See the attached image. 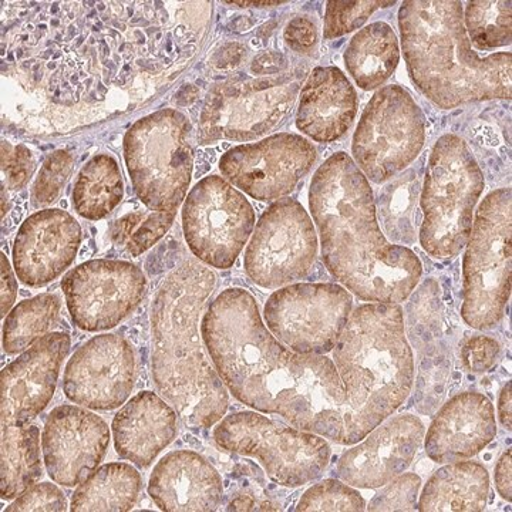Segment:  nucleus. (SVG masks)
<instances>
[{"mask_svg": "<svg viewBox=\"0 0 512 512\" xmlns=\"http://www.w3.org/2000/svg\"><path fill=\"white\" fill-rule=\"evenodd\" d=\"M163 2H70L40 6L10 29L6 62L30 113L55 130L106 119L148 99L168 74L178 76L202 30L200 10Z\"/></svg>", "mask_w": 512, "mask_h": 512, "instance_id": "nucleus-1", "label": "nucleus"}, {"mask_svg": "<svg viewBox=\"0 0 512 512\" xmlns=\"http://www.w3.org/2000/svg\"><path fill=\"white\" fill-rule=\"evenodd\" d=\"M201 335L222 383L239 402L349 446L348 394L335 363L282 345L251 293L221 292L205 312Z\"/></svg>", "mask_w": 512, "mask_h": 512, "instance_id": "nucleus-2", "label": "nucleus"}, {"mask_svg": "<svg viewBox=\"0 0 512 512\" xmlns=\"http://www.w3.org/2000/svg\"><path fill=\"white\" fill-rule=\"evenodd\" d=\"M309 207L323 262L343 288L375 303H400L412 295L423 274L419 256L384 237L369 180L349 154H333L320 165Z\"/></svg>", "mask_w": 512, "mask_h": 512, "instance_id": "nucleus-3", "label": "nucleus"}, {"mask_svg": "<svg viewBox=\"0 0 512 512\" xmlns=\"http://www.w3.org/2000/svg\"><path fill=\"white\" fill-rule=\"evenodd\" d=\"M215 285L210 268L188 259L165 278L151 311L154 384L184 423L197 429L215 426L229 406L200 336V316Z\"/></svg>", "mask_w": 512, "mask_h": 512, "instance_id": "nucleus-4", "label": "nucleus"}, {"mask_svg": "<svg viewBox=\"0 0 512 512\" xmlns=\"http://www.w3.org/2000/svg\"><path fill=\"white\" fill-rule=\"evenodd\" d=\"M407 70L427 99L444 110L474 101L511 99L512 55L481 56L464 28L463 3L409 0L399 10Z\"/></svg>", "mask_w": 512, "mask_h": 512, "instance_id": "nucleus-5", "label": "nucleus"}, {"mask_svg": "<svg viewBox=\"0 0 512 512\" xmlns=\"http://www.w3.org/2000/svg\"><path fill=\"white\" fill-rule=\"evenodd\" d=\"M348 394L349 446L393 416L412 393L414 359L399 303H365L332 350Z\"/></svg>", "mask_w": 512, "mask_h": 512, "instance_id": "nucleus-6", "label": "nucleus"}, {"mask_svg": "<svg viewBox=\"0 0 512 512\" xmlns=\"http://www.w3.org/2000/svg\"><path fill=\"white\" fill-rule=\"evenodd\" d=\"M483 171L463 138L444 134L431 150L421 188L420 244L436 259H451L466 248L473 214L484 192Z\"/></svg>", "mask_w": 512, "mask_h": 512, "instance_id": "nucleus-7", "label": "nucleus"}, {"mask_svg": "<svg viewBox=\"0 0 512 512\" xmlns=\"http://www.w3.org/2000/svg\"><path fill=\"white\" fill-rule=\"evenodd\" d=\"M191 126L173 109L148 114L124 137V158L138 200L151 211H177L191 183Z\"/></svg>", "mask_w": 512, "mask_h": 512, "instance_id": "nucleus-8", "label": "nucleus"}, {"mask_svg": "<svg viewBox=\"0 0 512 512\" xmlns=\"http://www.w3.org/2000/svg\"><path fill=\"white\" fill-rule=\"evenodd\" d=\"M512 192H490L481 202L464 255L461 316L470 328L491 330L511 296Z\"/></svg>", "mask_w": 512, "mask_h": 512, "instance_id": "nucleus-9", "label": "nucleus"}, {"mask_svg": "<svg viewBox=\"0 0 512 512\" xmlns=\"http://www.w3.org/2000/svg\"><path fill=\"white\" fill-rule=\"evenodd\" d=\"M214 440L228 453L254 457L274 483L302 487L318 480L332 448L319 434L282 426L256 412L232 413L215 427Z\"/></svg>", "mask_w": 512, "mask_h": 512, "instance_id": "nucleus-10", "label": "nucleus"}, {"mask_svg": "<svg viewBox=\"0 0 512 512\" xmlns=\"http://www.w3.org/2000/svg\"><path fill=\"white\" fill-rule=\"evenodd\" d=\"M426 141V117L402 86L382 87L363 110L352 141V160L377 185L402 174Z\"/></svg>", "mask_w": 512, "mask_h": 512, "instance_id": "nucleus-11", "label": "nucleus"}, {"mask_svg": "<svg viewBox=\"0 0 512 512\" xmlns=\"http://www.w3.org/2000/svg\"><path fill=\"white\" fill-rule=\"evenodd\" d=\"M299 90V74L217 84L202 109L201 140L249 141L264 136L288 116Z\"/></svg>", "mask_w": 512, "mask_h": 512, "instance_id": "nucleus-12", "label": "nucleus"}, {"mask_svg": "<svg viewBox=\"0 0 512 512\" xmlns=\"http://www.w3.org/2000/svg\"><path fill=\"white\" fill-rule=\"evenodd\" d=\"M352 309V293L343 286L295 284L269 296L264 319L269 332L292 352L325 356L338 345Z\"/></svg>", "mask_w": 512, "mask_h": 512, "instance_id": "nucleus-13", "label": "nucleus"}, {"mask_svg": "<svg viewBox=\"0 0 512 512\" xmlns=\"http://www.w3.org/2000/svg\"><path fill=\"white\" fill-rule=\"evenodd\" d=\"M251 202L225 178L205 177L185 198L183 231L202 264L229 269L255 228Z\"/></svg>", "mask_w": 512, "mask_h": 512, "instance_id": "nucleus-14", "label": "nucleus"}, {"mask_svg": "<svg viewBox=\"0 0 512 512\" xmlns=\"http://www.w3.org/2000/svg\"><path fill=\"white\" fill-rule=\"evenodd\" d=\"M318 247L308 212L301 202L284 198L256 224L245 252V271L261 288L279 289L311 274Z\"/></svg>", "mask_w": 512, "mask_h": 512, "instance_id": "nucleus-15", "label": "nucleus"}, {"mask_svg": "<svg viewBox=\"0 0 512 512\" xmlns=\"http://www.w3.org/2000/svg\"><path fill=\"white\" fill-rule=\"evenodd\" d=\"M62 289L74 325L101 332L136 311L146 295L147 278L131 262L94 259L64 276Z\"/></svg>", "mask_w": 512, "mask_h": 512, "instance_id": "nucleus-16", "label": "nucleus"}, {"mask_svg": "<svg viewBox=\"0 0 512 512\" xmlns=\"http://www.w3.org/2000/svg\"><path fill=\"white\" fill-rule=\"evenodd\" d=\"M316 150L299 134H275L255 144L231 148L220 170L235 188L258 201L285 197L312 170Z\"/></svg>", "mask_w": 512, "mask_h": 512, "instance_id": "nucleus-17", "label": "nucleus"}, {"mask_svg": "<svg viewBox=\"0 0 512 512\" xmlns=\"http://www.w3.org/2000/svg\"><path fill=\"white\" fill-rule=\"evenodd\" d=\"M136 356L120 335H100L76 350L64 370L63 389L70 402L90 410L119 409L133 392Z\"/></svg>", "mask_w": 512, "mask_h": 512, "instance_id": "nucleus-18", "label": "nucleus"}, {"mask_svg": "<svg viewBox=\"0 0 512 512\" xmlns=\"http://www.w3.org/2000/svg\"><path fill=\"white\" fill-rule=\"evenodd\" d=\"M109 444V426L100 416L83 407H56L42 434L47 473L56 484L76 487L96 471Z\"/></svg>", "mask_w": 512, "mask_h": 512, "instance_id": "nucleus-19", "label": "nucleus"}, {"mask_svg": "<svg viewBox=\"0 0 512 512\" xmlns=\"http://www.w3.org/2000/svg\"><path fill=\"white\" fill-rule=\"evenodd\" d=\"M424 434L419 417L390 416L342 454L336 470L340 480L365 490L383 487L412 466Z\"/></svg>", "mask_w": 512, "mask_h": 512, "instance_id": "nucleus-20", "label": "nucleus"}, {"mask_svg": "<svg viewBox=\"0 0 512 512\" xmlns=\"http://www.w3.org/2000/svg\"><path fill=\"white\" fill-rule=\"evenodd\" d=\"M69 350L67 333H49L2 370V427L28 426L46 409Z\"/></svg>", "mask_w": 512, "mask_h": 512, "instance_id": "nucleus-21", "label": "nucleus"}, {"mask_svg": "<svg viewBox=\"0 0 512 512\" xmlns=\"http://www.w3.org/2000/svg\"><path fill=\"white\" fill-rule=\"evenodd\" d=\"M82 244V228L63 210H43L23 222L13 244V266L22 284L40 288L73 264Z\"/></svg>", "mask_w": 512, "mask_h": 512, "instance_id": "nucleus-22", "label": "nucleus"}, {"mask_svg": "<svg viewBox=\"0 0 512 512\" xmlns=\"http://www.w3.org/2000/svg\"><path fill=\"white\" fill-rule=\"evenodd\" d=\"M497 436L494 404L485 394L466 392L451 397L426 434L427 456L448 464L476 457Z\"/></svg>", "mask_w": 512, "mask_h": 512, "instance_id": "nucleus-23", "label": "nucleus"}, {"mask_svg": "<svg viewBox=\"0 0 512 512\" xmlns=\"http://www.w3.org/2000/svg\"><path fill=\"white\" fill-rule=\"evenodd\" d=\"M148 494L163 511H217L224 485L217 468L198 453L178 450L161 458L148 481Z\"/></svg>", "mask_w": 512, "mask_h": 512, "instance_id": "nucleus-24", "label": "nucleus"}, {"mask_svg": "<svg viewBox=\"0 0 512 512\" xmlns=\"http://www.w3.org/2000/svg\"><path fill=\"white\" fill-rule=\"evenodd\" d=\"M357 114V93L338 67H316L301 90L296 127L318 143H333L348 133Z\"/></svg>", "mask_w": 512, "mask_h": 512, "instance_id": "nucleus-25", "label": "nucleus"}, {"mask_svg": "<svg viewBox=\"0 0 512 512\" xmlns=\"http://www.w3.org/2000/svg\"><path fill=\"white\" fill-rule=\"evenodd\" d=\"M177 412L157 393L141 392L128 400L113 420L117 454L147 468L177 437Z\"/></svg>", "mask_w": 512, "mask_h": 512, "instance_id": "nucleus-26", "label": "nucleus"}, {"mask_svg": "<svg viewBox=\"0 0 512 512\" xmlns=\"http://www.w3.org/2000/svg\"><path fill=\"white\" fill-rule=\"evenodd\" d=\"M490 497V474L476 461H456L439 468L420 494L423 512L484 511Z\"/></svg>", "mask_w": 512, "mask_h": 512, "instance_id": "nucleus-27", "label": "nucleus"}, {"mask_svg": "<svg viewBox=\"0 0 512 512\" xmlns=\"http://www.w3.org/2000/svg\"><path fill=\"white\" fill-rule=\"evenodd\" d=\"M399 62V40L392 26L384 22L359 30L345 53L348 72L362 90H375L386 83Z\"/></svg>", "mask_w": 512, "mask_h": 512, "instance_id": "nucleus-28", "label": "nucleus"}, {"mask_svg": "<svg viewBox=\"0 0 512 512\" xmlns=\"http://www.w3.org/2000/svg\"><path fill=\"white\" fill-rule=\"evenodd\" d=\"M141 485L140 473L130 464H106L77 488L72 511H130L137 503Z\"/></svg>", "mask_w": 512, "mask_h": 512, "instance_id": "nucleus-29", "label": "nucleus"}, {"mask_svg": "<svg viewBox=\"0 0 512 512\" xmlns=\"http://www.w3.org/2000/svg\"><path fill=\"white\" fill-rule=\"evenodd\" d=\"M124 184L119 164L107 154L93 157L79 175L72 195L73 207L90 221L106 218L123 201Z\"/></svg>", "mask_w": 512, "mask_h": 512, "instance_id": "nucleus-30", "label": "nucleus"}, {"mask_svg": "<svg viewBox=\"0 0 512 512\" xmlns=\"http://www.w3.org/2000/svg\"><path fill=\"white\" fill-rule=\"evenodd\" d=\"M42 477L36 426L2 427V498L15 500Z\"/></svg>", "mask_w": 512, "mask_h": 512, "instance_id": "nucleus-31", "label": "nucleus"}, {"mask_svg": "<svg viewBox=\"0 0 512 512\" xmlns=\"http://www.w3.org/2000/svg\"><path fill=\"white\" fill-rule=\"evenodd\" d=\"M379 192L377 207L387 237L397 245H413L417 239V201L420 183L413 170L387 181Z\"/></svg>", "mask_w": 512, "mask_h": 512, "instance_id": "nucleus-32", "label": "nucleus"}, {"mask_svg": "<svg viewBox=\"0 0 512 512\" xmlns=\"http://www.w3.org/2000/svg\"><path fill=\"white\" fill-rule=\"evenodd\" d=\"M60 308L59 296L53 293H43L20 302L3 323V350L8 355H18L32 348L49 335L59 319Z\"/></svg>", "mask_w": 512, "mask_h": 512, "instance_id": "nucleus-33", "label": "nucleus"}, {"mask_svg": "<svg viewBox=\"0 0 512 512\" xmlns=\"http://www.w3.org/2000/svg\"><path fill=\"white\" fill-rule=\"evenodd\" d=\"M471 46L494 50L511 45V2H468L464 15Z\"/></svg>", "mask_w": 512, "mask_h": 512, "instance_id": "nucleus-34", "label": "nucleus"}, {"mask_svg": "<svg viewBox=\"0 0 512 512\" xmlns=\"http://www.w3.org/2000/svg\"><path fill=\"white\" fill-rule=\"evenodd\" d=\"M177 211H137L124 215L111 228L114 244L123 245L133 256H140L156 245L173 227Z\"/></svg>", "mask_w": 512, "mask_h": 512, "instance_id": "nucleus-35", "label": "nucleus"}, {"mask_svg": "<svg viewBox=\"0 0 512 512\" xmlns=\"http://www.w3.org/2000/svg\"><path fill=\"white\" fill-rule=\"evenodd\" d=\"M366 501L352 485L320 481L302 495L296 511H365Z\"/></svg>", "mask_w": 512, "mask_h": 512, "instance_id": "nucleus-36", "label": "nucleus"}, {"mask_svg": "<svg viewBox=\"0 0 512 512\" xmlns=\"http://www.w3.org/2000/svg\"><path fill=\"white\" fill-rule=\"evenodd\" d=\"M74 167V158L67 151H55L46 158L39 177L32 190V204L35 208L49 207L59 198L64 184L69 180Z\"/></svg>", "mask_w": 512, "mask_h": 512, "instance_id": "nucleus-37", "label": "nucleus"}, {"mask_svg": "<svg viewBox=\"0 0 512 512\" xmlns=\"http://www.w3.org/2000/svg\"><path fill=\"white\" fill-rule=\"evenodd\" d=\"M394 2H328L325 13V39L345 36L359 29L376 10Z\"/></svg>", "mask_w": 512, "mask_h": 512, "instance_id": "nucleus-38", "label": "nucleus"}, {"mask_svg": "<svg viewBox=\"0 0 512 512\" xmlns=\"http://www.w3.org/2000/svg\"><path fill=\"white\" fill-rule=\"evenodd\" d=\"M372 498L367 511H416L421 478L417 474H400Z\"/></svg>", "mask_w": 512, "mask_h": 512, "instance_id": "nucleus-39", "label": "nucleus"}, {"mask_svg": "<svg viewBox=\"0 0 512 512\" xmlns=\"http://www.w3.org/2000/svg\"><path fill=\"white\" fill-rule=\"evenodd\" d=\"M35 168L36 161L28 147L13 146L9 141H2V174L9 190L25 188Z\"/></svg>", "mask_w": 512, "mask_h": 512, "instance_id": "nucleus-40", "label": "nucleus"}, {"mask_svg": "<svg viewBox=\"0 0 512 512\" xmlns=\"http://www.w3.org/2000/svg\"><path fill=\"white\" fill-rule=\"evenodd\" d=\"M67 507L63 491L55 484L43 483L28 488L6 511H66Z\"/></svg>", "mask_w": 512, "mask_h": 512, "instance_id": "nucleus-41", "label": "nucleus"}, {"mask_svg": "<svg viewBox=\"0 0 512 512\" xmlns=\"http://www.w3.org/2000/svg\"><path fill=\"white\" fill-rule=\"evenodd\" d=\"M500 343L490 336L477 335L461 345V362L468 372L485 373L493 369L500 357Z\"/></svg>", "mask_w": 512, "mask_h": 512, "instance_id": "nucleus-42", "label": "nucleus"}, {"mask_svg": "<svg viewBox=\"0 0 512 512\" xmlns=\"http://www.w3.org/2000/svg\"><path fill=\"white\" fill-rule=\"evenodd\" d=\"M285 42L295 52L311 53L315 46L318 45V29H316L315 23L308 18H295L289 22L286 26Z\"/></svg>", "mask_w": 512, "mask_h": 512, "instance_id": "nucleus-43", "label": "nucleus"}, {"mask_svg": "<svg viewBox=\"0 0 512 512\" xmlns=\"http://www.w3.org/2000/svg\"><path fill=\"white\" fill-rule=\"evenodd\" d=\"M512 460L511 450L505 451L500 460H498L497 467H495V488L498 494L511 503L512 500Z\"/></svg>", "mask_w": 512, "mask_h": 512, "instance_id": "nucleus-44", "label": "nucleus"}, {"mask_svg": "<svg viewBox=\"0 0 512 512\" xmlns=\"http://www.w3.org/2000/svg\"><path fill=\"white\" fill-rule=\"evenodd\" d=\"M18 295V284H16V276L13 274L8 258L2 254V316L5 318L9 313L13 303Z\"/></svg>", "mask_w": 512, "mask_h": 512, "instance_id": "nucleus-45", "label": "nucleus"}, {"mask_svg": "<svg viewBox=\"0 0 512 512\" xmlns=\"http://www.w3.org/2000/svg\"><path fill=\"white\" fill-rule=\"evenodd\" d=\"M498 417H500L501 424L504 429L511 431V383L505 384L504 389L501 390L500 399H498Z\"/></svg>", "mask_w": 512, "mask_h": 512, "instance_id": "nucleus-46", "label": "nucleus"}, {"mask_svg": "<svg viewBox=\"0 0 512 512\" xmlns=\"http://www.w3.org/2000/svg\"><path fill=\"white\" fill-rule=\"evenodd\" d=\"M282 62H284L282 56L268 53V55L259 56L258 59L255 60L252 70H254L255 73L262 74V76H268V74L269 76H272L269 66H272V69H274L275 72H281V64H285Z\"/></svg>", "mask_w": 512, "mask_h": 512, "instance_id": "nucleus-47", "label": "nucleus"}, {"mask_svg": "<svg viewBox=\"0 0 512 512\" xmlns=\"http://www.w3.org/2000/svg\"><path fill=\"white\" fill-rule=\"evenodd\" d=\"M229 52L227 47H225L224 52H222L220 66H235V64H239L241 62L242 55H244V49H242L239 45H229Z\"/></svg>", "mask_w": 512, "mask_h": 512, "instance_id": "nucleus-48", "label": "nucleus"}, {"mask_svg": "<svg viewBox=\"0 0 512 512\" xmlns=\"http://www.w3.org/2000/svg\"><path fill=\"white\" fill-rule=\"evenodd\" d=\"M229 511H251L255 510V503L252 498L249 497H239L237 500L232 501L231 505L228 507Z\"/></svg>", "mask_w": 512, "mask_h": 512, "instance_id": "nucleus-49", "label": "nucleus"}, {"mask_svg": "<svg viewBox=\"0 0 512 512\" xmlns=\"http://www.w3.org/2000/svg\"><path fill=\"white\" fill-rule=\"evenodd\" d=\"M231 5L241 6V8H264V6H278L285 2H228Z\"/></svg>", "mask_w": 512, "mask_h": 512, "instance_id": "nucleus-50", "label": "nucleus"}]
</instances>
